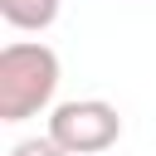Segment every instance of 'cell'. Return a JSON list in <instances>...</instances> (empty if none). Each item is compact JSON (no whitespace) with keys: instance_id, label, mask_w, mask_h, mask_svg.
Returning a JSON list of instances; mask_svg holds the SVG:
<instances>
[{"instance_id":"cell-3","label":"cell","mask_w":156,"mask_h":156,"mask_svg":"<svg viewBox=\"0 0 156 156\" xmlns=\"http://www.w3.org/2000/svg\"><path fill=\"white\" fill-rule=\"evenodd\" d=\"M0 15H5V24L24 29V34H44L58 20V0H0Z\"/></svg>"},{"instance_id":"cell-4","label":"cell","mask_w":156,"mask_h":156,"mask_svg":"<svg viewBox=\"0 0 156 156\" xmlns=\"http://www.w3.org/2000/svg\"><path fill=\"white\" fill-rule=\"evenodd\" d=\"M10 156H68V151L44 132V136H24V141H15V146H10Z\"/></svg>"},{"instance_id":"cell-1","label":"cell","mask_w":156,"mask_h":156,"mask_svg":"<svg viewBox=\"0 0 156 156\" xmlns=\"http://www.w3.org/2000/svg\"><path fill=\"white\" fill-rule=\"evenodd\" d=\"M58 54L39 39H15L0 49V122H29L54 107Z\"/></svg>"},{"instance_id":"cell-2","label":"cell","mask_w":156,"mask_h":156,"mask_svg":"<svg viewBox=\"0 0 156 156\" xmlns=\"http://www.w3.org/2000/svg\"><path fill=\"white\" fill-rule=\"evenodd\" d=\"M49 136L68 151V156H102L117 146L122 136V117L112 102L102 98H73V102H58L49 112Z\"/></svg>"}]
</instances>
